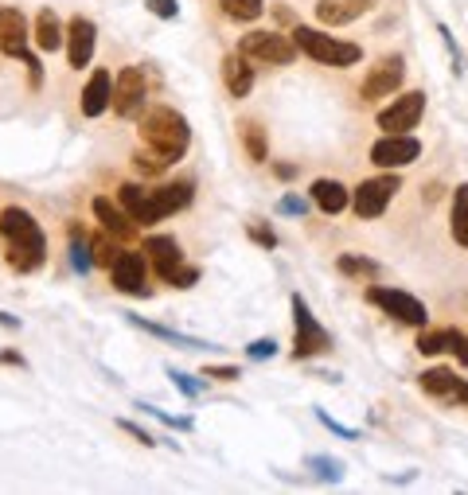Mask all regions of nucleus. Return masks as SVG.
<instances>
[{"instance_id":"f257e3e1","label":"nucleus","mask_w":468,"mask_h":495,"mask_svg":"<svg viewBox=\"0 0 468 495\" xmlns=\"http://www.w3.org/2000/svg\"><path fill=\"white\" fill-rule=\"evenodd\" d=\"M140 145L160 164L172 168L187 152V145H192V125H187V117L180 110H172V105H152V110L140 113Z\"/></svg>"},{"instance_id":"f03ea898","label":"nucleus","mask_w":468,"mask_h":495,"mask_svg":"<svg viewBox=\"0 0 468 495\" xmlns=\"http://www.w3.org/2000/svg\"><path fill=\"white\" fill-rule=\"evenodd\" d=\"M292 43L301 47L312 63L320 67H356L363 58V47L359 43H347L339 35H328L324 28H309V23H292Z\"/></svg>"},{"instance_id":"7ed1b4c3","label":"nucleus","mask_w":468,"mask_h":495,"mask_svg":"<svg viewBox=\"0 0 468 495\" xmlns=\"http://www.w3.org/2000/svg\"><path fill=\"white\" fill-rule=\"evenodd\" d=\"M140 250H145V257L157 266V277L164 281V285H172V289L199 285V269L184 262L180 242L168 238V234H148V238L140 242Z\"/></svg>"},{"instance_id":"20e7f679","label":"nucleus","mask_w":468,"mask_h":495,"mask_svg":"<svg viewBox=\"0 0 468 495\" xmlns=\"http://www.w3.org/2000/svg\"><path fill=\"white\" fill-rule=\"evenodd\" d=\"M301 47L292 43V35L285 32H246L238 40V55H246L250 63L257 67H289L292 58H297Z\"/></svg>"},{"instance_id":"39448f33","label":"nucleus","mask_w":468,"mask_h":495,"mask_svg":"<svg viewBox=\"0 0 468 495\" xmlns=\"http://www.w3.org/2000/svg\"><path fill=\"white\" fill-rule=\"evenodd\" d=\"M328 347H332V336L316 324L309 301L301 292H292V359H312Z\"/></svg>"},{"instance_id":"423d86ee","label":"nucleus","mask_w":468,"mask_h":495,"mask_svg":"<svg viewBox=\"0 0 468 495\" xmlns=\"http://www.w3.org/2000/svg\"><path fill=\"white\" fill-rule=\"evenodd\" d=\"M402 192V180H398V172H382V176H371V180H363L356 192H351V211H356L359 219H379L386 207H391V199Z\"/></svg>"},{"instance_id":"0eeeda50","label":"nucleus","mask_w":468,"mask_h":495,"mask_svg":"<svg viewBox=\"0 0 468 495\" xmlns=\"http://www.w3.org/2000/svg\"><path fill=\"white\" fill-rule=\"evenodd\" d=\"M402 78H406V58H402V55L374 58V67L367 70V78H363V86H359V98H363V102L391 98V94L402 90Z\"/></svg>"},{"instance_id":"6e6552de","label":"nucleus","mask_w":468,"mask_h":495,"mask_svg":"<svg viewBox=\"0 0 468 495\" xmlns=\"http://www.w3.org/2000/svg\"><path fill=\"white\" fill-rule=\"evenodd\" d=\"M367 301L379 304V309H382L386 316H394L398 324H410V328H426V324H429L426 304H421L418 297H410V292H402V289L371 285V289H367Z\"/></svg>"},{"instance_id":"1a4fd4ad","label":"nucleus","mask_w":468,"mask_h":495,"mask_svg":"<svg viewBox=\"0 0 468 495\" xmlns=\"http://www.w3.org/2000/svg\"><path fill=\"white\" fill-rule=\"evenodd\" d=\"M110 277H113V289L125 292V297H152V285H148V262L145 254L137 250H122L110 266Z\"/></svg>"},{"instance_id":"9d476101","label":"nucleus","mask_w":468,"mask_h":495,"mask_svg":"<svg viewBox=\"0 0 468 495\" xmlns=\"http://www.w3.org/2000/svg\"><path fill=\"white\" fill-rule=\"evenodd\" d=\"M421 113H426V94L421 90H406V94H394L391 105L386 110H379V129L382 133H410L418 122H421Z\"/></svg>"},{"instance_id":"9b49d317","label":"nucleus","mask_w":468,"mask_h":495,"mask_svg":"<svg viewBox=\"0 0 468 495\" xmlns=\"http://www.w3.org/2000/svg\"><path fill=\"white\" fill-rule=\"evenodd\" d=\"M418 157H421V140L410 133H386L382 140L371 145V164L382 172H398L406 164H414Z\"/></svg>"},{"instance_id":"f8f14e48","label":"nucleus","mask_w":468,"mask_h":495,"mask_svg":"<svg viewBox=\"0 0 468 495\" xmlns=\"http://www.w3.org/2000/svg\"><path fill=\"white\" fill-rule=\"evenodd\" d=\"M145 94H148L145 70H140V67H122L113 75V113L117 117H137L140 110H145Z\"/></svg>"},{"instance_id":"ddd939ff","label":"nucleus","mask_w":468,"mask_h":495,"mask_svg":"<svg viewBox=\"0 0 468 495\" xmlns=\"http://www.w3.org/2000/svg\"><path fill=\"white\" fill-rule=\"evenodd\" d=\"M117 203L129 211V219L137 222V227H152V222H160V203H157V187H145V184H122L117 187Z\"/></svg>"},{"instance_id":"4468645a","label":"nucleus","mask_w":468,"mask_h":495,"mask_svg":"<svg viewBox=\"0 0 468 495\" xmlns=\"http://www.w3.org/2000/svg\"><path fill=\"white\" fill-rule=\"evenodd\" d=\"M28 40H32V32H28L23 12L12 8V4H0V47H4V55L8 58H23V63H28V55H32Z\"/></svg>"},{"instance_id":"2eb2a0df","label":"nucleus","mask_w":468,"mask_h":495,"mask_svg":"<svg viewBox=\"0 0 468 495\" xmlns=\"http://www.w3.org/2000/svg\"><path fill=\"white\" fill-rule=\"evenodd\" d=\"M94 43H98V28H94L90 16H75L67 23V58L70 67H90L94 58Z\"/></svg>"},{"instance_id":"dca6fc26","label":"nucleus","mask_w":468,"mask_h":495,"mask_svg":"<svg viewBox=\"0 0 468 495\" xmlns=\"http://www.w3.org/2000/svg\"><path fill=\"white\" fill-rule=\"evenodd\" d=\"M94 219L102 222V230L110 234V238H117V242H129L137 234V222L129 219V211L122 207V203H110L105 195H94Z\"/></svg>"},{"instance_id":"f3484780","label":"nucleus","mask_w":468,"mask_h":495,"mask_svg":"<svg viewBox=\"0 0 468 495\" xmlns=\"http://www.w3.org/2000/svg\"><path fill=\"white\" fill-rule=\"evenodd\" d=\"M110 105H113V78H110V70H105V67H98L90 75L86 86H82L78 110H82V117H102Z\"/></svg>"},{"instance_id":"a211bd4d","label":"nucleus","mask_w":468,"mask_h":495,"mask_svg":"<svg viewBox=\"0 0 468 495\" xmlns=\"http://www.w3.org/2000/svg\"><path fill=\"white\" fill-rule=\"evenodd\" d=\"M0 238L4 242H32V238H43V227L35 222L32 211L4 207L0 211Z\"/></svg>"},{"instance_id":"6ab92c4d","label":"nucleus","mask_w":468,"mask_h":495,"mask_svg":"<svg viewBox=\"0 0 468 495\" xmlns=\"http://www.w3.org/2000/svg\"><path fill=\"white\" fill-rule=\"evenodd\" d=\"M222 86L230 98H246L254 90V63L246 55H222Z\"/></svg>"},{"instance_id":"aec40b11","label":"nucleus","mask_w":468,"mask_h":495,"mask_svg":"<svg viewBox=\"0 0 468 495\" xmlns=\"http://www.w3.org/2000/svg\"><path fill=\"white\" fill-rule=\"evenodd\" d=\"M4 262H8V269H16V274H35V269H40V266L47 262V238L8 242Z\"/></svg>"},{"instance_id":"412c9836","label":"nucleus","mask_w":468,"mask_h":495,"mask_svg":"<svg viewBox=\"0 0 468 495\" xmlns=\"http://www.w3.org/2000/svg\"><path fill=\"white\" fill-rule=\"evenodd\" d=\"M32 40H35V47H40L43 55H55L58 47L67 43V28L58 23L55 8H40V16H35V32H32Z\"/></svg>"},{"instance_id":"4be33fe9","label":"nucleus","mask_w":468,"mask_h":495,"mask_svg":"<svg viewBox=\"0 0 468 495\" xmlns=\"http://www.w3.org/2000/svg\"><path fill=\"white\" fill-rule=\"evenodd\" d=\"M309 199L316 207L324 211V215H339V211H347L351 207V192L339 180H316L309 187Z\"/></svg>"},{"instance_id":"5701e85b","label":"nucleus","mask_w":468,"mask_h":495,"mask_svg":"<svg viewBox=\"0 0 468 495\" xmlns=\"http://www.w3.org/2000/svg\"><path fill=\"white\" fill-rule=\"evenodd\" d=\"M421 391L433 394V398H441V402H453V394L461 391V374H456L453 367H429V371H421Z\"/></svg>"},{"instance_id":"b1692460","label":"nucleus","mask_w":468,"mask_h":495,"mask_svg":"<svg viewBox=\"0 0 468 495\" xmlns=\"http://www.w3.org/2000/svg\"><path fill=\"white\" fill-rule=\"evenodd\" d=\"M192 199H195V184L192 180H172V184H160L157 187V203H160V215L164 219L176 215V211H184Z\"/></svg>"},{"instance_id":"393cba45","label":"nucleus","mask_w":468,"mask_h":495,"mask_svg":"<svg viewBox=\"0 0 468 495\" xmlns=\"http://www.w3.org/2000/svg\"><path fill=\"white\" fill-rule=\"evenodd\" d=\"M238 133H242V148H246V157H250V164H266V160H269V137H266V129L246 117V122L238 125Z\"/></svg>"},{"instance_id":"a878e982","label":"nucleus","mask_w":468,"mask_h":495,"mask_svg":"<svg viewBox=\"0 0 468 495\" xmlns=\"http://www.w3.org/2000/svg\"><path fill=\"white\" fill-rule=\"evenodd\" d=\"M359 12L347 4V0H316V20H320V28H344L351 23Z\"/></svg>"},{"instance_id":"bb28decb","label":"nucleus","mask_w":468,"mask_h":495,"mask_svg":"<svg viewBox=\"0 0 468 495\" xmlns=\"http://www.w3.org/2000/svg\"><path fill=\"white\" fill-rule=\"evenodd\" d=\"M336 269H339V274H344V277H363V281H374V277H379L382 274V266L379 262H371V257H363V254H339L336 257Z\"/></svg>"},{"instance_id":"cd10ccee","label":"nucleus","mask_w":468,"mask_h":495,"mask_svg":"<svg viewBox=\"0 0 468 495\" xmlns=\"http://www.w3.org/2000/svg\"><path fill=\"white\" fill-rule=\"evenodd\" d=\"M125 320H129V324H137L140 332L157 336V339H168V344H180V347H211V344H203V339L184 336V332H172V328H164V324H148V320H140V316H133V312H125Z\"/></svg>"},{"instance_id":"c85d7f7f","label":"nucleus","mask_w":468,"mask_h":495,"mask_svg":"<svg viewBox=\"0 0 468 495\" xmlns=\"http://www.w3.org/2000/svg\"><path fill=\"white\" fill-rule=\"evenodd\" d=\"M453 242L468 250V184L453 192Z\"/></svg>"},{"instance_id":"c756f323","label":"nucleus","mask_w":468,"mask_h":495,"mask_svg":"<svg viewBox=\"0 0 468 495\" xmlns=\"http://www.w3.org/2000/svg\"><path fill=\"white\" fill-rule=\"evenodd\" d=\"M219 8L227 12L230 20H238V23H254V20H262L266 0H219Z\"/></svg>"},{"instance_id":"7c9ffc66","label":"nucleus","mask_w":468,"mask_h":495,"mask_svg":"<svg viewBox=\"0 0 468 495\" xmlns=\"http://www.w3.org/2000/svg\"><path fill=\"white\" fill-rule=\"evenodd\" d=\"M70 266H75L78 274H90V266H94V250H90L86 234H82L78 227L70 230Z\"/></svg>"},{"instance_id":"2f4dec72","label":"nucleus","mask_w":468,"mask_h":495,"mask_svg":"<svg viewBox=\"0 0 468 495\" xmlns=\"http://www.w3.org/2000/svg\"><path fill=\"white\" fill-rule=\"evenodd\" d=\"M418 351H421V356H441V351H449V336H445V328H441V332H421L418 336Z\"/></svg>"},{"instance_id":"473e14b6","label":"nucleus","mask_w":468,"mask_h":495,"mask_svg":"<svg viewBox=\"0 0 468 495\" xmlns=\"http://www.w3.org/2000/svg\"><path fill=\"white\" fill-rule=\"evenodd\" d=\"M246 234H250V242H254V246H262V250H274V246H277V234L269 230V227H262L257 219L246 222Z\"/></svg>"},{"instance_id":"72a5a7b5","label":"nucleus","mask_w":468,"mask_h":495,"mask_svg":"<svg viewBox=\"0 0 468 495\" xmlns=\"http://www.w3.org/2000/svg\"><path fill=\"white\" fill-rule=\"evenodd\" d=\"M90 250H94V266H102V269H110V266H113V257L122 254L110 238H94V242H90Z\"/></svg>"},{"instance_id":"f704fd0d","label":"nucleus","mask_w":468,"mask_h":495,"mask_svg":"<svg viewBox=\"0 0 468 495\" xmlns=\"http://www.w3.org/2000/svg\"><path fill=\"white\" fill-rule=\"evenodd\" d=\"M445 336H449V351L456 356V363H468V336L456 328H445Z\"/></svg>"},{"instance_id":"c9c22d12","label":"nucleus","mask_w":468,"mask_h":495,"mask_svg":"<svg viewBox=\"0 0 468 495\" xmlns=\"http://www.w3.org/2000/svg\"><path fill=\"white\" fill-rule=\"evenodd\" d=\"M203 379L234 382V379H242V371H238V367H227V363H215V367H203Z\"/></svg>"},{"instance_id":"e433bc0d","label":"nucleus","mask_w":468,"mask_h":495,"mask_svg":"<svg viewBox=\"0 0 468 495\" xmlns=\"http://www.w3.org/2000/svg\"><path fill=\"white\" fill-rule=\"evenodd\" d=\"M145 8L152 12V16H160V20H176V16H180V4H176V0H145Z\"/></svg>"},{"instance_id":"4c0bfd02","label":"nucleus","mask_w":468,"mask_h":495,"mask_svg":"<svg viewBox=\"0 0 468 495\" xmlns=\"http://www.w3.org/2000/svg\"><path fill=\"white\" fill-rule=\"evenodd\" d=\"M145 414H152L157 421H164V426H172V429H192V418H172V414H164V410H157V406H140Z\"/></svg>"},{"instance_id":"58836bf2","label":"nucleus","mask_w":468,"mask_h":495,"mask_svg":"<svg viewBox=\"0 0 468 495\" xmlns=\"http://www.w3.org/2000/svg\"><path fill=\"white\" fill-rule=\"evenodd\" d=\"M168 379H172V386H176V391H180L184 398H199V382H192L184 371H168Z\"/></svg>"},{"instance_id":"ea45409f","label":"nucleus","mask_w":468,"mask_h":495,"mask_svg":"<svg viewBox=\"0 0 468 495\" xmlns=\"http://www.w3.org/2000/svg\"><path fill=\"white\" fill-rule=\"evenodd\" d=\"M246 356H250V359H274L277 344H274V339H254V344L246 347Z\"/></svg>"},{"instance_id":"a19ab883","label":"nucleus","mask_w":468,"mask_h":495,"mask_svg":"<svg viewBox=\"0 0 468 495\" xmlns=\"http://www.w3.org/2000/svg\"><path fill=\"white\" fill-rule=\"evenodd\" d=\"M316 421H320V426H328V429H332V433H339V437H344V441H356V437H359V433H356V429L339 426V421H336V418H328V414H324V410H316Z\"/></svg>"},{"instance_id":"79ce46f5","label":"nucleus","mask_w":468,"mask_h":495,"mask_svg":"<svg viewBox=\"0 0 468 495\" xmlns=\"http://www.w3.org/2000/svg\"><path fill=\"white\" fill-rule=\"evenodd\" d=\"M277 211H281V215H304V211H309V203H304L301 195H285V199L277 203Z\"/></svg>"},{"instance_id":"37998d69","label":"nucleus","mask_w":468,"mask_h":495,"mask_svg":"<svg viewBox=\"0 0 468 495\" xmlns=\"http://www.w3.org/2000/svg\"><path fill=\"white\" fill-rule=\"evenodd\" d=\"M309 464H312V468H320V472H316L320 480H339V461H320V456H312Z\"/></svg>"},{"instance_id":"c03bdc74","label":"nucleus","mask_w":468,"mask_h":495,"mask_svg":"<svg viewBox=\"0 0 468 495\" xmlns=\"http://www.w3.org/2000/svg\"><path fill=\"white\" fill-rule=\"evenodd\" d=\"M117 426H122V429L129 433V437H133V441H140V445H157V441H152V437H148V433H145V429H140V426H137V421H125V418H122V421H117Z\"/></svg>"},{"instance_id":"a18cd8bd","label":"nucleus","mask_w":468,"mask_h":495,"mask_svg":"<svg viewBox=\"0 0 468 495\" xmlns=\"http://www.w3.org/2000/svg\"><path fill=\"white\" fill-rule=\"evenodd\" d=\"M274 176L277 180H292V176H297V164H274Z\"/></svg>"},{"instance_id":"49530a36","label":"nucleus","mask_w":468,"mask_h":495,"mask_svg":"<svg viewBox=\"0 0 468 495\" xmlns=\"http://www.w3.org/2000/svg\"><path fill=\"white\" fill-rule=\"evenodd\" d=\"M0 363H12V367H23V356H20V351H0Z\"/></svg>"},{"instance_id":"de8ad7c7","label":"nucleus","mask_w":468,"mask_h":495,"mask_svg":"<svg viewBox=\"0 0 468 495\" xmlns=\"http://www.w3.org/2000/svg\"><path fill=\"white\" fill-rule=\"evenodd\" d=\"M453 406H464V410H468V379L461 382V391L453 394Z\"/></svg>"},{"instance_id":"09e8293b","label":"nucleus","mask_w":468,"mask_h":495,"mask_svg":"<svg viewBox=\"0 0 468 495\" xmlns=\"http://www.w3.org/2000/svg\"><path fill=\"white\" fill-rule=\"evenodd\" d=\"M347 4H351V8H356V12H359V16H363V12H371L374 4H379V0H347Z\"/></svg>"},{"instance_id":"8fccbe9b","label":"nucleus","mask_w":468,"mask_h":495,"mask_svg":"<svg viewBox=\"0 0 468 495\" xmlns=\"http://www.w3.org/2000/svg\"><path fill=\"white\" fill-rule=\"evenodd\" d=\"M0 328H20L16 316H8V312H0Z\"/></svg>"}]
</instances>
